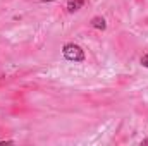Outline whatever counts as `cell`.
Returning a JSON list of instances; mask_svg holds the SVG:
<instances>
[{"mask_svg": "<svg viewBox=\"0 0 148 146\" xmlns=\"http://www.w3.org/2000/svg\"><path fill=\"white\" fill-rule=\"evenodd\" d=\"M64 57L67 60H74V62H81L84 59V52L81 50V46L74 45V43H67L64 46Z\"/></svg>", "mask_w": 148, "mask_h": 146, "instance_id": "obj_1", "label": "cell"}, {"mask_svg": "<svg viewBox=\"0 0 148 146\" xmlns=\"http://www.w3.org/2000/svg\"><path fill=\"white\" fill-rule=\"evenodd\" d=\"M83 3H84V0H71V2L67 3V9H69V12H74V10H77Z\"/></svg>", "mask_w": 148, "mask_h": 146, "instance_id": "obj_2", "label": "cell"}, {"mask_svg": "<svg viewBox=\"0 0 148 146\" xmlns=\"http://www.w3.org/2000/svg\"><path fill=\"white\" fill-rule=\"evenodd\" d=\"M93 26H95V28H100V29H105V21L100 19V17H95V19H93Z\"/></svg>", "mask_w": 148, "mask_h": 146, "instance_id": "obj_3", "label": "cell"}, {"mask_svg": "<svg viewBox=\"0 0 148 146\" xmlns=\"http://www.w3.org/2000/svg\"><path fill=\"white\" fill-rule=\"evenodd\" d=\"M141 64H143L145 67H148V55H147V57H143V59H141Z\"/></svg>", "mask_w": 148, "mask_h": 146, "instance_id": "obj_4", "label": "cell"}, {"mask_svg": "<svg viewBox=\"0 0 148 146\" xmlns=\"http://www.w3.org/2000/svg\"><path fill=\"white\" fill-rule=\"evenodd\" d=\"M41 2H52V0H41Z\"/></svg>", "mask_w": 148, "mask_h": 146, "instance_id": "obj_5", "label": "cell"}, {"mask_svg": "<svg viewBox=\"0 0 148 146\" xmlns=\"http://www.w3.org/2000/svg\"><path fill=\"white\" fill-rule=\"evenodd\" d=\"M145 143H148V139H147V141H145Z\"/></svg>", "mask_w": 148, "mask_h": 146, "instance_id": "obj_6", "label": "cell"}]
</instances>
